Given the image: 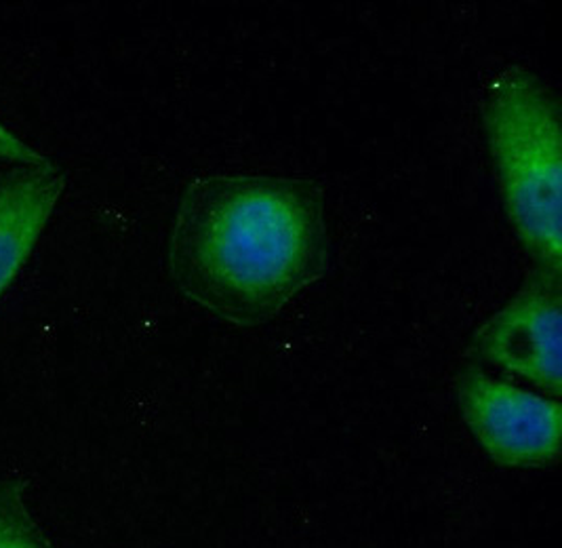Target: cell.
Instances as JSON below:
<instances>
[{"label":"cell","instance_id":"1","mask_svg":"<svg viewBox=\"0 0 562 548\" xmlns=\"http://www.w3.org/2000/svg\"><path fill=\"white\" fill-rule=\"evenodd\" d=\"M179 293L220 323H270L329 264L323 190L304 178L206 174L183 188L169 236Z\"/></svg>","mask_w":562,"mask_h":548},{"label":"cell","instance_id":"2","mask_svg":"<svg viewBox=\"0 0 562 548\" xmlns=\"http://www.w3.org/2000/svg\"><path fill=\"white\" fill-rule=\"evenodd\" d=\"M483 121L514 233L539 270L562 275V131L557 100L533 72L508 68L486 91Z\"/></svg>","mask_w":562,"mask_h":548},{"label":"cell","instance_id":"3","mask_svg":"<svg viewBox=\"0 0 562 548\" xmlns=\"http://www.w3.org/2000/svg\"><path fill=\"white\" fill-rule=\"evenodd\" d=\"M465 428L504 469H546L561 456V399L520 389L479 367L458 378Z\"/></svg>","mask_w":562,"mask_h":548},{"label":"cell","instance_id":"4","mask_svg":"<svg viewBox=\"0 0 562 548\" xmlns=\"http://www.w3.org/2000/svg\"><path fill=\"white\" fill-rule=\"evenodd\" d=\"M474 350L546 396L561 399L562 275L536 268L510 302L476 332Z\"/></svg>","mask_w":562,"mask_h":548},{"label":"cell","instance_id":"5","mask_svg":"<svg viewBox=\"0 0 562 548\" xmlns=\"http://www.w3.org/2000/svg\"><path fill=\"white\" fill-rule=\"evenodd\" d=\"M64 188L66 176L53 163L0 178V295L34 251Z\"/></svg>","mask_w":562,"mask_h":548},{"label":"cell","instance_id":"6","mask_svg":"<svg viewBox=\"0 0 562 548\" xmlns=\"http://www.w3.org/2000/svg\"><path fill=\"white\" fill-rule=\"evenodd\" d=\"M26 479H0V548H57L34 519L26 502Z\"/></svg>","mask_w":562,"mask_h":548},{"label":"cell","instance_id":"7","mask_svg":"<svg viewBox=\"0 0 562 548\" xmlns=\"http://www.w3.org/2000/svg\"><path fill=\"white\" fill-rule=\"evenodd\" d=\"M0 158L15 163L18 167H41L52 163L49 158L43 157L36 148H32L22 137H18L7 125L0 121Z\"/></svg>","mask_w":562,"mask_h":548}]
</instances>
